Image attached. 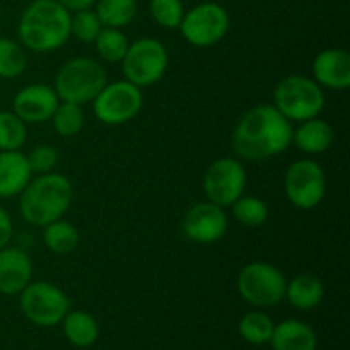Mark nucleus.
Instances as JSON below:
<instances>
[{"label":"nucleus","instance_id":"8","mask_svg":"<svg viewBox=\"0 0 350 350\" xmlns=\"http://www.w3.org/2000/svg\"><path fill=\"white\" fill-rule=\"evenodd\" d=\"M19 308L24 318L36 327H57L70 311V299L55 284L31 280L19 294Z\"/></svg>","mask_w":350,"mask_h":350},{"label":"nucleus","instance_id":"20","mask_svg":"<svg viewBox=\"0 0 350 350\" xmlns=\"http://www.w3.org/2000/svg\"><path fill=\"white\" fill-rule=\"evenodd\" d=\"M325 297V286L317 275L301 273L286 284V299L299 311L314 310Z\"/></svg>","mask_w":350,"mask_h":350},{"label":"nucleus","instance_id":"7","mask_svg":"<svg viewBox=\"0 0 350 350\" xmlns=\"http://www.w3.org/2000/svg\"><path fill=\"white\" fill-rule=\"evenodd\" d=\"M170 65L167 48L156 38H139L132 41L122 60L125 81L137 88H150L164 77Z\"/></svg>","mask_w":350,"mask_h":350},{"label":"nucleus","instance_id":"25","mask_svg":"<svg viewBox=\"0 0 350 350\" xmlns=\"http://www.w3.org/2000/svg\"><path fill=\"white\" fill-rule=\"evenodd\" d=\"M96 51L99 58L108 64H122L126 50L130 46V41L126 34L118 27H103L94 41Z\"/></svg>","mask_w":350,"mask_h":350},{"label":"nucleus","instance_id":"10","mask_svg":"<svg viewBox=\"0 0 350 350\" xmlns=\"http://www.w3.org/2000/svg\"><path fill=\"white\" fill-rule=\"evenodd\" d=\"M144 106L142 89L129 81L108 82L92 99V111L101 123L109 126L125 125L135 118Z\"/></svg>","mask_w":350,"mask_h":350},{"label":"nucleus","instance_id":"4","mask_svg":"<svg viewBox=\"0 0 350 350\" xmlns=\"http://www.w3.org/2000/svg\"><path fill=\"white\" fill-rule=\"evenodd\" d=\"M108 84V74L101 62L91 57H74L62 64L55 75L53 89L60 101L85 105Z\"/></svg>","mask_w":350,"mask_h":350},{"label":"nucleus","instance_id":"26","mask_svg":"<svg viewBox=\"0 0 350 350\" xmlns=\"http://www.w3.org/2000/svg\"><path fill=\"white\" fill-rule=\"evenodd\" d=\"M84 111H82L81 105L68 101L58 103L57 109L51 115L50 122L53 125V130L57 135L64 137V139H70L81 133L82 126H84Z\"/></svg>","mask_w":350,"mask_h":350},{"label":"nucleus","instance_id":"1","mask_svg":"<svg viewBox=\"0 0 350 350\" xmlns=\"http://www.w3.org/2000/svg\"><path fill=\"white\" fill-rule=\"evenodd\" d=\"M293 123L273 105L246 111L232 132V150L243 161L262 163L286 152L293 144Z\"/></svg>","mask_w":350,"mask_h":350},{"label":"nucleus","instance_id":"3","mask_svg":"<svg viewBox=\"0 0 350 350\" xmlns=\"http://www.w3.org/2000/svg\"><path fill=\"white\" fill-rule=\"evenodd\" d=\"M74 200V187L65 174H38L31 178L27 187L19 195V212L31 226L44 228L50 222L62 219Z\"/></svg>","mask_w":350,"mask_h":350},{"label":"nucleus","instance_id":"23","mask_svg":"<svg viewBox=\"0 0 350 350\" xmlns=\"http://www.w3.org/2000/svg\"><path fill=\"white\" fill-rule=\"evenodd\" d=\"M94 5L103 26L118 27V29L129 26L135 19L139 10L137 0H98Z\"/></svg>","mask_w":350,"mask_h":350},{"label":"nucleus","instance_id":"5","mask_svg":"<svg viewBox=\"0 0 350 350\" xmlns=\"http://www.w3.org/2000/svg\"><path fill=\"white\" fill-rule=\"evenodd\" d=\"M273 106L291 123L317 118L325 108L323 88L308 75H287L273 91Z\"/></svg>","mask_w":350,"mask_h":350},{"label":"nucleus","instance_id":"11","mask_svg":"<svg viewBox=\"0 0 350 350\" xmlns=\"http://www.w3.org/2000/svg\"><path fill=\"white\" fill-rule=\"evenodd\" d=\"M284 190L291 204L299 211H313L327 195L325 170L311 159H299L291 164L284 176Z\"/></svg>","mask_w":350,"mask_h":350},{"label":"nucleus","instance_id":"18","mask_svg":"<svg viewBox=\"0 0 350 350\" xmlns=\"http://www.w3.org/2000/svg\"><path fill=\"white\" fill-rule=\"evenodd\" d=\"M334 126L320 116L301 122L297 129L293 130V144H296L301 152L310 154V156L327 152L334 146Z\"/></svg>","mask_w":350,"mask_h":350},{"label":"nucleus","instance_id":"21","mask_svg":"<svg viewBox=\"0 0 350 350\" xmlns=\"http://www.w3.org/2000/svg\"><path fill=\"white\" fill-rule=\"evenodd\" d=\"M62 328L68 344L77 349H88L94 345L99 338V325L88 311H68L62 320Z\"/></svg>","mask_w":350,"mask_h":350},{"label":"nucleus","instance_id":"14","mask_svg":"<svg viewBox=\"0 0 350 350\" xmlns=\"http://www.w3.org/2000/svg\"><path fill=\"white\" fill-rule=\"evenodd\" d=\"M58 99L53 85L29 84L21 88L12 99V111L24 123H46L57 109Z\"/></svg>","mask_w":350,"mask_h":350},{"label":"nucleus","instance_id":"34","mask_svg":"<svg viewBox=\"0 0 350 350\" xmlns=\"http://www.w3.org/2000/svg\"><path fill=\"white\" fill-rule=\"evenodd\" d=\"M58 2L70 12H77V10L91 9L98 0H58Z\"/></svg>","mask_w":350,"mask_h":350},{"label":"nucleus","instance_id":"27","mask_svg":"<svg viewBox=\"0 0 350 350\" xmlns=\"http://www.w3.org/2000/svg\"><path fill=\"white\" fill-rule=\"evenodd\" d=\"M231 211L236 221L246 228H260L269 219V207L265 202L252 195H241L231 205Z\"/></svg>","mask_w":350,"mask_h":350},{"label":"nucleus","instance_id":"24","mask_svg":"<svg viewBox=\"0 0 350 350\" xmlns=\"http://www.w3.org/2000/svg\"><path fill=\"white\" fill-rule=\"evenodd\" d=\"M275 323L263 311H250L239 320L238 332L245 342L252 345H265L272 338Z\"/></svg>","mask_w":350,"mask_h":350},{"label":"nucleus","instance_id":"33","mask_svg":"<svg viewBox=\"0 0 350 350\" xmlns=\"http://www.w3.org/2000/svg\"><path fill=\"white\" fill-rule=\"evenodd\" d=\"M12 232H14V224L12 219H10L9 212L5 211V207L0 205V250L5 248L7 245L12 239Z\"/></svg>","mask_w":350,"mask_h":350},{"label":"nucleus","instance_id":"19","mask_svg":"<svg viewBox=\"0 0 350 350\" xmlns=\"http://www.w3.org/2000/svg\"><path fill=\"white\" fill-rule=\"evenodd\" d=\"M273 350H317L318 338L313 328L299 320H284L273 327L269 342Z\"/></svg>","mask_w":350,"mask_h":350},{"label":"nucleus","instance_id":"12","mask_svg":"<svg viewBox=\"0 0 350 350\" xmlns=\"http://www.w3.org/2000/svg\"><path fill=\"white\" fill-rule=\"evenodd\" d=\"M246 170L234 157H221L207 167L204 174L205 198L222 208H228L246 190Z\"/></svg>","mask_w":350,"mask_h":350},{"label":"nucleus","instance_id":"29","mask_svg":"<svg viewBox=\"0 0 350 350\" xmlns=\"http://www.w3.org/2000/svg\"><path fill=\"white\" fill-rule=\"evenodd\" d=\"M26 140V123L14 111H0V150H21Z\"/></svg>","mask_w":350,"mask_h":350},{"label":"nucleus","instance_id":"9","mask_svg":"<svg viewBox=\"0 0 350 350\" xmlns=\"http://www.w3.org/2000/svg\"><path fill=\"white\" fill-rule=\"evenodd\" d=\"M229 26V12L221 3L204 2L185 12L178 29L191 46L208 48L224 40Z\"/></svg>","mask_w":350,"mask_h":350},{"label":"nucleus","instance_id":"30","mask_svg":"<svg viewBox=\"0 0 350 350\" xmlns=\"http://www.w3.org/2000/svg\"><path fill=\"white\" fill-rule=\"evenodd\" d=\"M103 23L98 17L96 10L92 9H84L77 10V12H72L70 17V36H75L82 43H94L98 34L101 33Z\"/></svg>","mask_w":350,"mask_h":350},{"label":"nucleus","instance_id":"17","mask_svg":"<svg viewBox=\"0 0 350 350\" xmlns=\"http://www.w3.org/2000/svg\"><path fill=\"white\" fill-rule=\"evenodd\" d=\"M33 178L27 156L21 150H0V198L19 197Z\"/></svg>","mask_w":350,"mask_h":350},{"label":"nucleus","instance_id":"32","mask_svg":"<svg viewBox=\"0 0 350 350\" xmlns=\"http://www.w3.org/2000/svg\"><path fill=\"white\" fill-rule=\"evenodd\" d=\"M26 156L33 174L51 173L58 164V150L50 144H40V146L33 147Z\"/></svg>","mask_w":350,"mask_h":350},{"label":"nucleus","instance_id":"13","mask_svg":"<svg viewBox=\"0 0 350 350\" xmlns=\"http://www.w3.org/2000/svg\"><path fill=\"white\" fill-rule=\"evenodd\" d=\"M229 228V219L226 208L212 204V202H200L190 207L185 214L181 229L183 234L190 241L200 245H212L221 241Z\"/></svg>","mask_w":350,"mask_h":350},{"label":"nucleus","instance_id":"2","mask_svg":"<svg viewBox=\"0 0 350 350\" xmlns=\"http://www.w3.org/2000/svg\"><path fill=\"white\" fill-rule=\"evenodd\" d=\"M70 10L58 0H33L21 14L17 36L24 50L51 53L70 40Z\"/></svg>","mask_w":350,"mask_h":350},{"label":"nucleus","instance_id":"16","mask_svg":"<svg viewBox=\"0 0 350 350\" xmlns=\"http://www.w3.org/2000/svg\"><path fill=\"white\" fill-rule=\"evenodd\" d=\"M313 79L323 89L345 91L350 85V55L344 48H327L313 60Z\"/></svg>","mask_w":350,"mask_h":350},{"label":"nucleus","instance_id":"6","mask_svg":"<svg viewBox=\"0 0 350 350\" xmlns=\"http://www.w3.org/2000/svg\"><path fill=\"white\" fill-rule=\"evenodd\" d=\"M286 277L269 262H252L243 267L236 279V289L239 296L252 306H277L286 299Z\"/></svg>","mask_w":350,"mask_h":350},{"label":"nucleus","instance_id":"22","mask_svg":"<svg viewBox=\"0 0 350 350\" xmlns=\"http://www.w3.org/2000/svg\"><path fill=\"white\" fill-rule=\"evenodd\" d=\"M43 229V245L55 255H68L79 245V231L64 217L46 224Z\"/></svg>","mask_w":350,"mask_h":350},{"label":"nucleus","instance_id":"15","mask_svg":"<svg viewBox=\"0 0 350 350\" xmlns=\"http://www.w3.org/2000/svg\"><path fill=\"white\" fill-rule=\"evenodd\" d=\"M33 280V260L24 250L9 246L0 250V294L19 296Z\"/></svg>","mask_w":350,"mask_h":350},{"label":"nucleus","instance_id":"28","mask_svg":"<svg viewBox=\"0 0 350 350\" xmlns=\"http://www.w3.org/2000/svg\"><path fill=\"white\" fill-rule=\"evenodd\" d=\"M26 50L17 41L0 36V79H16L26 70Z\"/></svg>","mask_w":350,"mask_h":350},{"label":"nucleus","instance_id":"31","mask_svg":"<svg viewBox=\"0 0 350 350\" xmlns=\"http://www.w3.org/2000/svg\"><path fill=\"white\" fill-rule=\"evenodd\" d=\"M149 10L154 23L164 29H178L187 12L181 0H150Z\"/></svg>","mask_w":350,"mask_h":350}]
</instances>
